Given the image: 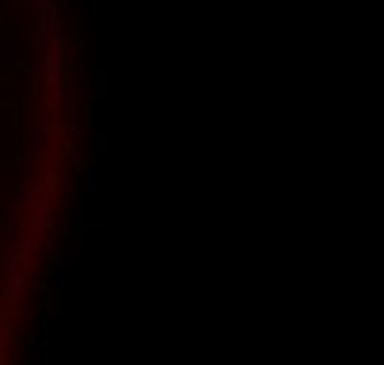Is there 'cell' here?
<instances>
[{"instance_id": "1", "label": "cell", "mask_w": 384, "mask_h": 365, "mask_svg": "<svg viewBox=\"0 0 384 365\" xmlns=\"http://www.w3.org/2000/svg\"><path fill=\"white\" fill-rule=\"evenodd\" d=\"M16 54H20V50H16V39H4V43H0V65H8V70H12V65H16Z\"/></svg>"}]
</instances>
